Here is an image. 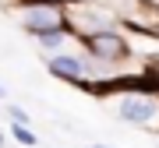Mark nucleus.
Returning <instances> with one entry per match:
<instances>
[{"instance_id": "nucleus-1", "label": "nucleus", "mask_w": 159, "mask_h": 148, "mask_svg": "<svg viewBox=\"0 0 159 148\" xmlns=\"http://www.w3.org/2000/svg\"><path fill=\"white\" fill-rule=\"evenodd\" d=\"M81 53H85L89 60H96L99 67H120V63H127L134 57V42L127 39L120 28H102V32H92V35H81L78 39Z\"/></svg>"}, {"instance_id": "nucleus-2", "label": "nucleus", "mask_w": 159, "mask_h": 148, "mask_svg": "<svg viewBox=\"0 0 159 148\" xmlns=\"http://www.w3.org/2000/svg\"><path fill=\"white\" fill-rule=\"evenodd\" d=\"M64 25L71 28L74 42H78L81 35H92V32H102V28H117L120 14L113 7L99 4V0H74V4L64 7Z\"/></svg>"}, {"instance_id": "nucleus-3", "label": "nucleus", "mask_w": 159, "mask_h": 148, "mask_svg": "<svg viewBox=\"0 0 159 148\" xmlns=\"http://www.w3.org/2000/svg\"><path fill=\"white\" fill-rule=\"evenodd\" d=\"M46 71L53 74V78H60V81H67V85H78V88H89L92 81H102L106 78V67H99L96 60H89L85 53H67V50H60V53H46Z\"/></svg>"}, {"instance_id": "nucleus-4", "label": "nucleus", "mask_w": 159, "mask_h": 148, "mask_svg": "<svg viewBox=\"0 0 159 148\" xmlns=\"http://www.w3.org/2000/svg\"><path fill=\"white\" fill-rule=\"evenodd\" d=\"M117 116L124 124L145 127V131H159V95L156 92H142V88H131L117 95Z\"/></svg>"}, {"instance_id": "nucleus-5", "label": "nucleus", "mask_w": 159, "mask_h": 148, "mask_svg": "<svg viewBox=\"0 0 159 148\" xmlns=\"http://www.w3.org/2000/svg\"><path fill=\"white\" fill-rule=\"evenodd\" d=\"M7 11L14 14V21L21 25V32H29L32 39L39 32H50V28H60L64 25V7L57 4H35V0H11Z\"/></svg>"}, {"instance_id": "nucleus-6", "label": "nucleus", "mask_w": 159, "mask_h": 148, "mask_svg": "<svg viewBox=\"0 0 159 148\" xmlns=\"http://www.w3.org/2000/svg\"><path fill=\"white\" fill-rule=\"evenodd\" d=\"M74 42V35L67 25H60V28H50V32H39L35 35V46H39L43 53H60V50H67V46Z\"/></svg>"}, {"instance_id": "nucleus-7", "label": "nucleus", "mask_w": 159, "mask_h": 148, "mask_svg": "<svg viewBox=\"0 0 159 148\" xmlns=\"http://www.w3.org/2000/svg\"><path fill=\"white\" fill-rule=\"evenodd\" d=\"M11 137H14L18 145H25V148H35V145H39V137H35L25 124H11Z\"/></svg>"}, {"instance_id": "nucleus-8", "label": "nucleus", "mask_w": 159, "mask_h": 148, "mask_svg": "<svg viewBox=\"0 0 159 148\" xmlns=\"http://www.w3.org/2000/svg\"><path fill=\"white\" fill-rule=\"evenodd\" d=\"M7 116H11V124H25L29 127V113H25L21 106H7Z\"/></svg>"}, {"instance_id": "nucleus-9", "label": "nucleus", "mask_w": 159, "mask_h": 148, "mask_svg": "<svg viewBox=\"0 0 159 148\" xmlns=\"http://www.w3.org/2000/svg\"><path fill=\"white\" fill-rule=\"evenodd\" d=\"M35 4H57V7H67V4H74V0H35Z\"/></svg>"}, {"instance_id": "nucleus-10", "label": "nucleus", "mask_w": 159, "mask_h": 148, "mask_svg": "<svg viewBox=\"0 0 159 148\" xmlns=\"http://www.w3.org/2000/svg\"><path fill=\"white\" fill-rule=\"evenodd\" d=\"M142 4H159V0H142Z\"/></svg>"}, {"instance_id": "nucleus-11", "label": "nucleus", "mask_w": 159, "mask_h": 148, "mask_svg": "<svg viewBox=\"0 0 159 148\" xmlns=\"http://www.w3.org/2000/svg\"><path fill=\"white\" fill-rule=\"evenodd\" d=\"M0 99H4V85H0Z\"/></svg>"}, {"instance_id": "nucleus-12", "label": "nucleus", "mask_w": 159, "mask_h": 148, "mask_svg": "<svg viewBox=\"0 0 159 148\" xmlns=\"http://www.w3.org/2000/svg\"><path fill=\"white\" fill-rule=\"evenodd\" d=\"M0 148H4V134H0Z\"/></svg>"}, {"instance_id": "nucleus-13", "label": "nucleus", "mask_w": 159, "mask_h": 148, "mask_svg": "<svg viewBox=\"0 0 159 148\" xmlns=\"http://www.w3.org/2000/svg\"><path fill=\"white\" fill-rule=\"evenodd\" d=\"M92 148H106V145H92Z\"/></svg>"}]
</instances>
